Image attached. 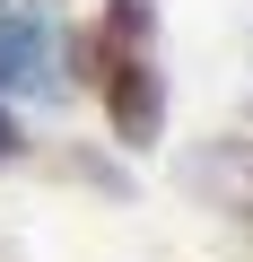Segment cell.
Segmentation results:
<instances>
[{
    "label": "cell",
    "mask_w": 253,
    "mask_h": 262,
    "mask_svg": "<svg viewBox=\"0 0 253 262\" xmlns=\"http://www.w3.org/2000/svg\"><path fill=\"white\" fill-rule=\"evenodd\" d=\"M9 149H18V131H9V114H0V166H9Z\"/></svg>",
    "instance_id": "3"
},
{
    "label": "cell",
    "mask_w": 253,
    "mask_h": 262,
    "mask_svg": "<svg viewBox=\"0 0 253 262\" xmlns=\"http://www.w3.org/2000/svg\"><path fill=\"white\" fill-rule=\"evenodd\" d=\"M53 53H61V27H53V18H35V9L0 18V79H9V88L61 96V70H53Z\"/></svg>",
    "instance_id": "2"
},
{
    "label": "cell",
    "mask_w": 253,
    "mask_h": 262,
    "mask_svg": "<svg viewBox=\"0 0 253 262\" xmlns=\"http://www.w3.org/2000/svg\"><path fill=\"white\" fill-rule=\"evenodd\" d=\"M105 105L122 122V140H157V70H149V0H105Z\"/></svg>",
    "instance_id": "1"
}]
</instances>
